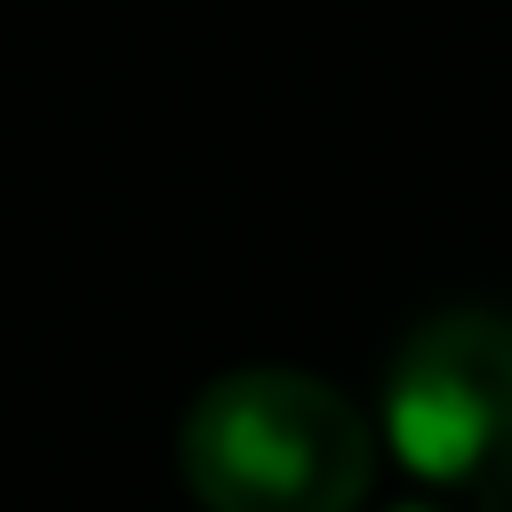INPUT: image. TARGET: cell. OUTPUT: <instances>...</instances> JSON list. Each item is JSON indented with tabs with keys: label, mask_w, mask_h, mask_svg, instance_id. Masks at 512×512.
I'll return each instance as SVG.
<instances>
[{
	"label": "cell",
	"mask_w": 512,
	"mask_h": 512,
	"mask_svg": "<svg viewBox=\"0 0 512 512\" xmlns=\"http://www.w3.org/2000/svg\"><path fill=\"white\" fill-rule=\"evenodd\" d=\"M176 464L208 512H360L376 424L304 368H232L184 408Z\"/></svg>",
	"instance_id": "6da1fadb"
},
{
	"label": "cell",
	"mask_w": 512,
	"mask_h": 512,
	"mask_svg": "<svg viewBox=\"0 0 512 512\" xmlns=\"http://www.w3.org/2000/svg\"><path fill=\"white\" fill-rule=\"evenodd\" d=\"M384 448L440 488L512 472V312L448 304L384 368Z\"/></svg>",
	"instance_id": "7a4b0ae2"
},
{
	"label": "cell",
	"mask_w": 512,
	"mask_h": 512,
	"mask_svg": "<svg viewBox=\"0 0 512 512\" xmlns=\"http://www.w3.org/2000/svg\"><path fill=\"white\" fill-rule=\"evenodd\" d=\"M480 512H512V472H496V480H480Z\"/></svg>",
	"instance_id": "3957f363"
},
{
	"label": "cell",
	"mask_w": 512,
	"mask_h": 512,
	"mask_svg": "<svg viewBox=\"0 0 512 512\" xmlns=\"http://www.w3.org/2000/svg\"><path fill=\"white\" fill-rule=\"evenodd\" d=\"M392 512H432V504H392Z\"/></svg>",
	"instance_id": "277c9868"
}]
</instances>
